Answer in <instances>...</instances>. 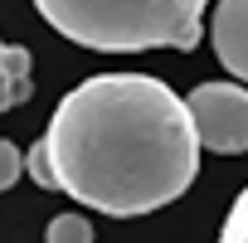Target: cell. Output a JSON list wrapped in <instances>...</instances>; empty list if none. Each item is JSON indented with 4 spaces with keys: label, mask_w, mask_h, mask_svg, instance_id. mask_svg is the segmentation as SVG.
Instances as JSON below:
<instances>
[{
    "label": "cell",
    "mask_w": 248,
    "mask_h": 243,
    "mask_svg": "<svg viewBox=\"0 0 248 243\" xmlns=\"http://www.w3.org/2000/svg\"><path fill=\"white\" fill-rule=\"evenodd\" d=\"M44 146L59 190L112 219L180 199L204 151L190 102L151 73H97L78 83L54 107Z\"/></svg>",
    "instance_id": "obj_1"
},
{
    "label": "cell",
    "mask_w": 248,
    "mask_h": 243,
    "mask_svg": "<svg viewBox=\"0 0 248 243\" xmlns=\"http://www.w3.org/2000/svg\"><path fill=\"white\" fill-rule=\"evenodd\" d=\"M209 0H34V10L73 44L102 54L195 49Z\"/></svg>",
    "instance_id": "obj_2"
},
{
    "label": "cell",
    "mask_w": 248,
    "mask_h": 243,
    "mask_svg": "<svg viewBox=\"0 0 248 243\" xmlns=\"http://www.w3.org/2000/svg\"><path fill=\"white\" fill-rule=\"evenodd\" d=\"M195 137L204 151L219 156H243L248 151V88L238 83H200L190 97Z\"/></svg>",
    "instance_id": "obj_3"
},
{
    "label": "cell",
    "mask_w": 248,
    "mask_h": 243,
    "mask_svg": "<svg viewBox=\"0 0 248 243\" xmlns=\"http://www.w3.org/2000/svg\"><path fill=\"white\" fill-rule=\"evenodd\" d=\"M209 39H214L219 63L248 83V0H219L209 20Z\"/></svg>",
    "instance_id": "obj_4"
},
{
    "label": "cell",
    "mask_w": 248,
    "mask_h": 243,
    "mask_svg": "<svg viewBox=\"0 0 248 243\" xmlns=\"http://www.w3.org/2000/svg\"><path fill=\"white\" fill-rule=\"evenodd\" d=\"M30 73H34L30 49L0 39V112H10V107L30 102V92H34V78H30Z\"/></svg>",
    "instance_id": "obj_5"
},
{
    "label": "cell",
    "mask_w": 248,
    "mask_h": 243,
    "mask_svg": "<svg viewBox=\"0 0 248 243\" xmlns=\"http://www.w3.org/2000/svg\"><path fill=\"white\" fill-rule=\"evenodd\" d=\"M44 243H93V224L83 214H54L44 228Z\"/></svg>",
    "instance_id": "obj_6"
},
{
    "label": "cell",
    "mask_w": 248,
    "mask_h": 243,
    "mask_svg": "<svg viewBox=\"0 0 248 243\" xmlns=\"http://www.w3.org/2000/svg\"><path fill=\"white\" fill-rule=\"evenodd\" d=\"M219 243H248V185H243V190H238V199L229 204L224 228H219Z\"/></svg>",
    "instance_id": "obj_7"
},
{
    "label": "cell",
    "mask_w": 248,
    "mask_h": 243,
    "mask_svg": "<svg viewBox=\"0 0 248 243\" xmlns=\"http://www.w3.org/2000/svg\"><path fill=\"white\" fill-rule=\"evenodd\" d=\"M25 170H30V180H34L39 190H59V175H54V161H49V146H44V137L30 146V156H25Z\"/></svg>",
    "instance_id": "obj_8"
},
{
    "label": "cell",
    "mask_w": 248,
    "mask_h": 243,
    "mask_svg": "<svg viewBox=\"0 0 248 243\" xmlns=\"http://www.w3.org/2000/svg\"><path fill=\"white\" fill-rule=\"evenodd\" d=\"M20 175H25V151H20L15 141H5V137H0V195H5Z\"/></svg>",
    "instance_id": "obj_9"
}]
</instances>
